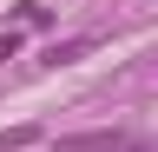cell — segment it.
<instances>
[{"instance_id":"obj_1","label":"cell","mask_w":158,"mask_h":152,"mask_svg":"<svg viewBox=\"0 0 158 152\" xmlns=\"http://www.w3.org/2000/svg\"><path fill=\"white\" fill-rule=\"evenodd\" d=\"M53 152H145V139H132V132H73Z\"/></svg>"},{"instance_id":"obj_2","label":"cell","mask_w":158,"mask_h":152,"mask_svg":"<svg viewBox=\"0 0 158 152\" xmlns=\"http://www.w3.org/2000/svg\"><path fill=\"white\" fill-rule=\"evenodd\" d=\"M33 139H40L33 126H13V132H0V152H20V145H33Z\"/></svg>"},{"instance_id":"obj_3","label":"cell","mask_w":158,"mask_h":152,"mask_svg":"<svg viewBox=\"0 0 158 152\" xmlns=\"http://www.w3.org/2000/svg\"><path fill=\"white\" fill-rule=\"evenodd\" d=\"M13 53H20V33H0V66H7Z\"/></svg>"}]
</instances>
